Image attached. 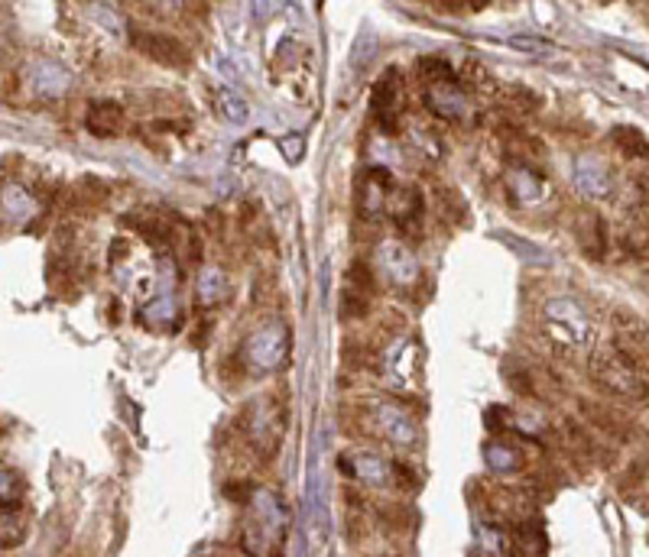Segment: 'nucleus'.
<instances>
[{"instance_id": "28", "label": "nucleus", "mask_w": 649, "mask_h": 557, "mask_svg": "<svg viewBox=\"0 0 649 557\" xmlns=\"http://www.w3.org/2000/svg\"><path fill=\"white\" fill-rule=\"evenodd\" d=\"M4 480H0V496H4V509H10L13 502H17L20 496V476L10 467H4V473H0Z\"/></svg>"}, {"instance_id": "27", "label": "nucleus", "mask_w": 649, "mask_h": 557, "mask_svg": "<svg viewBox=\"0 0 649 557\" xmlns=\"http://www.w3.org/2000/svg\"><path fill=\"white\" fill-rule=\"evenodd\" d=\"M516 541H520V548L536 551V554H542V551H546V535H542V525L523 522L520 532H516Z\"/></svg>"}, {"instance_id": "23", "label": "nucleus", "mask_w": 649, "mask_h": 557, "mask_svg": "<svg viewBox=\"0 0 649 557\" xmlns=\"http://www.w3.org/2000/svg\"><path fill=\"white\" fill-rule=\"evenodd\" d=\"M610 140L617 143V150L624 152V156H630V159H636V156H649V140L643 130L636 127H627V124H620V127L610 130Z\"/></svg>"}, {"instance_id": "11", "label": "nucleus", "mask_w": 649, "mask_h": 557, "mask_svg": "<svg viewBox=\"0 0 649 557\" xmlns=\"http://www.w3.org/2000/svg\"><path fill=\"white\" fill-rule=\"evenodd\" d=\"M137 49L162 68H188V62H192V52L182 46V39L166 33H140Z\"/></svg>"}, {"instance_id": "4", "label": "nucleus", "mask_w": 649, "mask_h": 557, "mask_svg": "<svg viewBox=\"0 0 649 557\" xmlns=\"http://www.w3.org/2000/svg\"><path fill=\"white\" fill-rule=\"evenodd\" d=\"M244 354H247V364L256 373H273L286 364L290 356V328L282 321H266L254 330L244 344Z\"/></svg>"}, {"instance_id": "30", "label": "nucleus", "mask_w": 649, "mask_h": 557, "mask_svg": "<svg viewBox=\"0 0 649 557\" xmlns=\"http://www.w3.org/2000/svg\"><path fill=\"white\" fill-rule=\"evenodd\" d=\"M510 46H516V49H523V52H536V56H552V46L536 43V39H532V43H530L526 36H513Z\"/></svg>"}, {"instance_id": "26", "label": "nucleus", "mask_w": 649, "mask_h": 557, "mask_svg": "<svg viewBox=\"0 0 649 557\" xmlns=\"http://www.w3.org/2000/svg\"><path fill=\"white\" fill-rule=\"evenodd\" d=\"M510 244V250H516V253L523 256L526 262H536V266H546L549 262V253H542V250H536V244H530V240H523V236H513V234H500Z\"/></svg>"}, {"instance_id": "14", "label": "nucleus", "mask_w": 649, "mask_h": 557, "mask_svg": "<svg viewBox=\"0 0 649 557\" xmlns=\"http://www.w3.org/2000/svg\"><path fill=\"white\" fill-rule=\"evenodd\" d=\"M390 185H394V178H390V172H386L384 166H376V169H370L368 176H360V182H358V208H360V214H364V218H376V214L384 211Z\"/></svg>"}, {"instance_id": "3", "label": "nucleus", "mask_w": 649, "mask_h": 557, "mask_svg": "<svg viewBox=\"0 0 649 557\" xmlns=\"http://www.w3.org/2000/svg\"><path fill=\"white\" fill-rule=\"evenodd\" d=\"M282 528H286V509L280 496L270 490H260L254 496V525L244 532V551L250 557H270L273 544L280 548Z\"/></svg>"}, {"instance_id": "2", "label": "nucleus", "mask_w": 649, "mask_h": 557, "mask_svg": "<svg viewBox=\"0 0 649 557\" xmlns=\"http://www.w3.org/2000/svg\"><path fill=\"white\" fill-rule=\"evenodd\" d=\"M542 328L552 338V344L578 350L591 340V321L584 308L568 296H552L542 304Z\"/></svg>"}, {"instance_id": "13", "label": "nucleus", "mask_w": 649, "mask_h": 557, "mask_svg": "<svg viewBox=\"0 0 649 557\" xmlns=\"http://www.w3.org/2000/svg\"><path fill=\"white\" fill-rule=\"evenodd\" d=\"M575 188L591 201H604L610 194V176L598 156H578L575 159Z\"/></svg>"}, {"instance_id": "29", "label": "nucleus", "mask_w": 649, "mask_h": 557, "mask_svg": "<svg viewBox=\"0 0 649 557\" xmlns=\"http://www.w3.org/2000/svg\"><path fill=\"white\" fill-rule=\"evenodd\" d=\"M280 150H282V156H286L290 162H299L302 152H306V146H302V136L292 133V136H286V140H282Z\"/></svg>"}, {"instance_id": "18", "label": "nucleus", "mask_w": 649, "mask_h": 557, "mask_svg": "<svg viewBox=\"0 0 649 557\" xmlns=\"http://www.w3.org/2000/svg\"><path fill=\"white\" fill-rule=\"evenodd\" d=\"M214 110H218V117H221L224 124H234V127L247 124L250 117L247 98L240 91H234V88H218V91H214Z\"/></svg>"}, {"instance_id": "9", "label": "nucleus", "mask_w": 649, "mask_h": 557, "mask_svg": "<svg viewBox=\"0 0 649 557\" xmlns=\"http://www.w3.org/2000/svg\"><path fill=\"white\" fill-rule=\"evenodd\" d=\"M610 328H614L617 350H624L633 360L649 354V324L643 321L640 314L627 312V308H617V312L610 314Z\"/></svg>"}, {"instance_id": "7", "label": "nucleus", "mask_w": 649, "mask_h": 557, "mask_svg": "<svg viewBox=\"0 0 649 557\" xmlns=\"http://www.w3.org/2000/svg\"><path fill=\"white\" fill-rule=\"evenodd\" d=\"M23 81H26V88L36 94V98H46V101H52V98H62V94H69V88H72V75H69V72H65L59 62H49V59L26 62Z\"/></svg>"}, {"instance_id": "20", "label": "nucleus", "mask_w": 649, "mask_h": 557, "mask_svg": "<svg viewBox=\"0 0 649 557\" xmlns=\"http://www.w3.org/2000/svg\"><path fill=\"white\" fill-rule=\"evenodd\" d=\"M484 460L494 473H520L523 470V454L506 441H487L484 444Z\"/></svg>"}, {"instance_id": "10", "label": "nucleus", "mask_w": 649, "mask_h": 557, "mask_svg": "<svg viewBox=\"0 0 649 557\" xmlns=\"http://www.w3.org/2000/svg\"><path fill=\"white\" fill-rule=\"evenodd\" d=\"M374 422H376V431H380L386 441L400 444V448H410V444L419 441L416 422H412L400 406H394V402H374Z\"/></svg>"}, {"instance_id": "8", "label": "nucleus", "mask_w": 649, "mask_h": 557, "mask_svg": "<svg viewBox=\"0 0 649 557\" xmlns=\"http://www.w3.org/2000/svg\"><path fill=\"white\" fill-rule=\"evenodd\" d=\"M376 266L394 286H412L419 278V260L402 240H384L376 246Z\"/></svg>"}, {"instance_id": "21", "label": "nucleus", "mask_w": 649, "mask_h": 557, "mask_svg": "<svg viewBox=\"0 0 649 557\" xmlns=\"http://www.w3.org/2000/svg\"><path fill=\"white\" fill-rule=\"evenodd\" d=\"M36 211V201L33 194H26L20 185H4V220L7 224H23V220H30Z\"/></svg>"}, {"instance_id": "15", "label": "nucleus", "mask_w": 649, "mask_h": 557, "mask_svg": "<svg viewBox=\"0 0 649 557\" xmlns=\"http://www.w3.org/2000/svg\"><path fill=\"white\" fill-rule=\"evenodd\" d=\"M400 72L390 68L374 88V114L380 120V130H396V114H400Z\"/></svg>"}, {"instance_id": "19", "label": "nucleus", "mask_w": 649, "mask_h": 557, "mask_svg": "<svg viewBox=\"0 0 649 557\" xmlns=\"http://www.w3.org/2000/svg\"><path fill=\"white\" fill-rule=\"evenodd\" d=\"M478 548L484 557H516V541L500 525H480L478 528Z\"/></svg>"}, {"instance_id": "1", "label": "nucleus", "mask_w": 649, "mask_h": 557, "mask_svg": "<svg viewBox=\"0 0 649 557\" xmlns=\"http://www.w3.org/2000/svg\"><path fill=\"white\" fill-rule=\"evenodd\" d=\"M591 382L614 398H643L646 396V376L633 356L617 347H598L588 360Z\"/></svg>"}, {"instance_id": "31", "label": "nucleus", "mask_w": 649, "mask_h": 557, "mask_svg": "<svg viewBox=\"0 0 649 557\" xmlns=\"http://www.w3.org/2000/svg\"><path fill=\"white\" fill-rule=\"evenodd\" d=\"M636 192H640L643 204H649V169H643L640 176H636Z\"/></svg>"}, {"instance_id": "22", "label": "nucleus", "mask_w": 649, "mask_h": 557, "mask_svg": "<svg viewBox=\"0 0 649 557\" xmlns=\"http://www.w3.org/2000/svg\"><path fill=\"white\" fill-rule=\"evenodd\" d=\"M390 214H394L396 224H416V220H422V194H419L416 188L396 192L394 204H390Z\"/></svg>"}, {"instance_id": "5", "label": "nucleus", "mask_w": 649, "mask_h": 557, "mask_svg": "<svg viewBox=\"0 0 649 557\" xmlns=\"http://www.w3.org/2000/svg\"><path fill=\"white\" fill-rule=\"evenodd\" d=\"M282 424H286V418H282V408L276 406V398H256L247 412V428L244 431H247L250 444L264 457H270L280 448Z\"/></svg>"}, {"instance_id": "12", "label": "nucleus", "mask_w": 649, "mask_h": 557, "mask_svg": "<svg viewBox=\"0 0 649 557\" xmlns=\"http://www.w3.org/2000/svg\"><path fill=\"white\" fill-rule=\"evenodd\" d=\"M342 470L368 486H386L394 476V464L376 450H350L348 457H342Z\"/></svg>"}, {"instance_id": "24", "label": "nucleus", "mask_w": 649, "mask_h": 557, "mask_svg": "<svg viewBox=\"0 0 649 557\" xmlns=\"http://www.w3.org/2000/svg\"><path fill=\"white\" fill-rule=\"evenodd\" d=\"M195 288H198V298H202V302H205V304L221 302L224 292H228V282H224V272H221V270H214V266H208V270L198 272Z\"/></svg>"}, {"instance_id": "17", "label": "nucleus", "mask_w": 649, "mask_h": 557, "mask_svg": "<svg viewBox=\"0 0 649 557\" xmlns=\"http://www.w3.org/2000/svg\"><path fill=\"white\" fill-rule=\"evenodd\" d=\"M85 127L91 130L94 136H117L120 127H124V107L117 101H91L88 104V117H85Z\"/></svg>"}, {"instance_id": "25", "label": "nucleus", "mask_w": 649, "mask_h": 557, "mask_svg": "<svg viewBox=\"0 0 649 557\" xmlns=\"http://www.w3.org/2000/svg\"><path fill=\"white\" fill-rule=\"evenodd\" d=\"M143 318L153 324V328H162V324L176 321V302H172V296H160V298H153V302H146Z\"/></svg>"}, {"instance_id": "6", "label": "nucleus", "mask_w": 649, "mask_h": 557, "mask_svg": "<svg viewBox=\"0 0 649 557\" xmlns=\"http://www.w3.org/2000/svg\"><path fill=\"white\" fill-rule=\"evenodd\" d=\"M426 104H428V110L442 120L468 117V91H464V85L458 81V72L448 78L426 81Z\"/></svg>"}, {"instance_id": "16", "label": "nucleus", "mask_w": 649, "mask_h": 557, "mask_svg": "<svg viewBox=\"0 0 649 557\" xmlns=\"http://www.w3.org/2000/svg\"><path fill=\"white\" fill-rule=\"evenodd\" d=\"M506 188L516 204H542L549 198V182L530 166H516L506 172Z\"/></svg>"}]
</instances>
